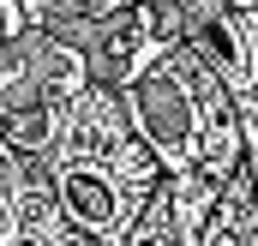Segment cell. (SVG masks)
Segmentation results:
<instances>
[{
    "instance_id": "277c9868",
    "label": "cell",
    "mask_w": 258,
    "mask_h": 246,
    "mask_svg": "<svg viewBox=\"0 0 258 246\" xmlns=\"http://www.w3.org/2000/svg\"><path fill=\"white\" fill-rule=\"evenodd\" d=\"M24 30V0H0V42H12Z\"/></svg>"
},
{
    "instance_id": "8992f818",
    "label": "cell",
    "mask_w": 258,
    "mask_h": 246,
    "mask_svg": "<svg viewBox=\"0 0 258 246\" xmlns=\"http://www.w3.org/2000/svg\"><path fill=\"white\" fill-rule=\"evenodd\" d=\"M102 6H108V0H102Z\"/></svg>"
},
{
    "instance_id": "6da1fadb",
    "label": "cell",
    "mask_w": 258,
    "mask_h": 246,
    "mask_svg": "<svg viewBox=\"0 0 258 246\" xmlns=\"http://www.w3.org/2000/svg\"><path fill=\"white\" fill-rule=\"evenodd\" d=\"M162 186L156 156L138 144L132 126L114 132H84L78 150H66V162L54 168V198H60L66 222L96 246H120L138 216V204Z\"/></svg>"
},
{
    "instance_id": "7a4b0ae2",
    "label": "cell",
    "mask_w": 258,
    "mask_h": 246,
    "mask_svg": "<svg viewBox=\"0 0 258 246\" xmlns=\"http://www.w3.org/2000/svg\"><path fill=\"white\" fill-rule=\"evenodd\" d=\"M6 138H12V144H30V150H42V144H48V108H42V102H30V108H12V114H6Z\"/></svg>"
},
{
    "instance_id": "5b68a950",
    "label": "cell",
    "mask_w": 258,
    "mask_h": 246,
    "mask_svg": "<svg viewBox=\"0 0 258 246\" xmlns=\"http://www.w3.org/2000/svg\"><path fill=\"white\" fill-rule=\"evenodd\" d=\"M12 246H48V234H42V228H18V234H12Z\"/></svg>"
},
{
    "instance_id": "3957f363",
    "label": "cell",
    "mask_w": 258,
    "mask_h": 246,
    "mask_svg": "<svg viewBox=\"0 0 258 246\" xmlns=\"http://www.w3.org/2000/svg\"><path fill=\"white\" fill-rule=\"evenodd\" d=\"M192 246H246V240H240V228H234V216H228V210H216V216H204V222H198Z\"/></svg>"
}]
</instances>
